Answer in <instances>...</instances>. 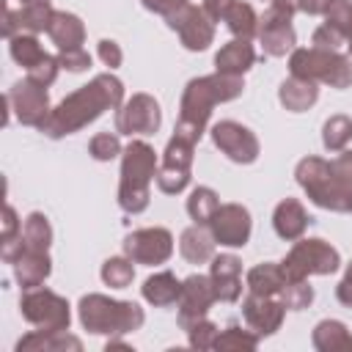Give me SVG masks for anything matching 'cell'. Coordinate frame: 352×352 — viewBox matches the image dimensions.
<instances>
[{
    "instance_id": "cell-25",
    "label": "cell",
    "mask_w": 352,
    "mask_h": 352,
    "mask_svg": "<svg viewBox=\"0 0 352 352\" xmlns=\"http://www.w3.org/2000/svg\"><path fill=\"white\" fill-rule=\"evenodd\" d=\"M319 99V82H311V80H300V77H292L280 82L278 88V102L289 110V113H302L308 107H314Z\"/></svg>"
},
{
    "instance_id": "cell-50",
    "label": "cell",
    "mask_w": 352,
    "mask_h": 352,
    "mask_svg": "<svg viewBox=\"0 0 352 352\" xmlns=\"http://www.w3.org/2000/svg\"><path fill=\"white\" fill-rule=\"evenodd\" d=\"M336 297H338V302H341V305L352 308V264L346 267V272H344L341 283L336 286Z\"/></svg>"
},
{
    "instance_id": "cell-15",
    "label": "cell",
    "mask_w": 352,
    "mask_h": 352,
    "mask_svg": "<svg viewBox=\"0 0 352 352\" xmlns=\"http://www.w3.org/2000/svg\"><path fill=\"white\" fill-rule=\"evenodd\" d=\"M217 302L214 286L209 280V275H190L182 280V294L176 300L179 305V327L187 333L195 322L206 319L209 308Z\"/></svg>"
},
{
    "instance_id": "cell-32",
    "label": "cell",
    "mask_w": 352,
    "mask_h": 352,
    "mask_svg": "<svg viewBox=\"0 0 352 352\" xmlns=\"http://www.w3.org/2000/svg\"><path fill=\"white\" fill-rule=\"evenodd\" d=\"M349 140H352V118L349 116L336 113L322 124V146L330 154H341L349 146Z\"/></svg>"
},
{
    "instance_id": "cell-6",
    "label": "cell",
    "mask_w": 352,
    "mask_h": 352,
    "mask_svg": "<svg viewBox=\"0 0 352 352\" xmlns=\"http://www.w3.org/2000/svg\"><path fill=\"white\" fill-rule=\"evenodd\" d=\"M294 179L316 206L330 212H352V201L336 176L333 162L322 157H302L294 168Z\"/></svg>"
},
{
    "instance_id": "cell-16",
    "label": "cell",
    "mask_w": 352,
    "mask_h": 352,
    "mask_svg": "<svg viewBox=\"0 0 352 352\" xmlns=\"http://www.w3.org/2000/svg\"><path fill=\"white\" fill-rule=\"evenodd\" d=\"M209 231L214 236L217 245L226 248H245L253 231V220L248 206L242 204H220L217 212L209 220Z\"/></svg>"
},
{
    "instance_id": "cell-4",
    "label": "cell",
    "mask_w": 352,
    "mask_h": 352,
    "mask_svg": "<svg viewBox=\"0 0 352 352\" xmlns=\"http://www.w3.org/2000/svg\"><path fill=\"white\" fill-rule=\"evenodd\" d=\"M77 314H80V324L94 336H124V333L140 330L146 322V314L138 302L113 300L96 292L80 297Z\"/></svg>"
},
{
    "instance_id": "cell-2",
    "label": "cell",
    "mask_w": 352,
    "mask_h": 352,
    "mask_svg": "<svg viewBox=\"0 0 352 352\" xmlns=\"http://www.w3.org/2000/svg\"><path fill=\"white\" fill-rule=\"evenodd\" d=\"M242 91H245V80L234 77V74H223V72L190 80L184 94H182L176 132H184L192 140H201V135L206 132V124L212 118L214 104L234 102L236 96H242Z\"/></svg>"
},
{
    "instance_id": "cell-26",
    "label": "cell",
    "mask_w": 352,
    "mask_h": 352,
    "mask_svg": "<svg viewBox=\"0 0 352 352\" xmlns=\"http://www.w3.org/2000/svg\"><path fill=\"white\" fill-rule=\"evenodd\" d=\"M140 292H143V300H146L148 305L165 308V305H173V302L179 300V294H182V280H179L173 272L162 270V272L148 275V278L143 280Z\"/></svg>"
},
{
    "instance_id": "cell-8",
    "label": "cell",
    "mask_w": 352,
    "mask_h": 352,
    "mask_svg": "<svg viewBox=\"0 0 352 352\" xmlns=\"http://www.w3.org/2000/svg\"><path fill=\"white\" fill-rule=\"evenodd\" d=\"M195 143L198 140H192L190 135L173 129V138L168 140V146L162 151V160L157 165V176H154L157 179V187L165 195H179L190 184V179H192V151H195Z\"/></svg>"
},
{
    "instance_id": "cell-11",
    "label": "cell",
    "mask_w": 352,
    "mask_h": 352,
    "mask_svg": "<svg viewBox=\"0 0 352 352\" xmlns=\"http://www.w3.org/2000/svg\"><path fill=\"white\" fill-rule=\"evenodd\" d=\"M162 124L160 102L151 94H132L116 110V132L121 135H154Z\"/></svg>"
},
{
    "instance_id": "cell-38",
    "label": "cell",
    "mask_w": 352,
    "mask_h": 352,
    "mask_svg": "<svg viewBox=\"0 0 352 352\" xmlns=\"http://www.w3.org/2000/svg\"><path fill=\"white\" fill-rule=\"evenodd\" d=\"M256 346H258V336L236 324H228L214 338V349H256Z\"/></svg>"
},
{
    "instance_id": "cell-18",
    "label": "cell",
    "mask_w": 352,
    "mask_h": 352,
    "mask_svg": "<svg viewBox=\"0 0 352 352\" xmlns=\"http://www.w3.org/2000/svg\"><path fill=\"white\" fill-rule=\"evenodd\" d=\"M242 316H245L248 327L261 338V336H272L275 330H280L283 316H286V305L280 302V297L248 294L242 300Z\"/></svg>"
},
{
    "instance_id": "cell-1",
    "label": "cell",
    "mask_w": 352,
    "mask_h": 352,
    "mask_svg": "<svg viewBox=\"0 0 352 352\" xmlns=\"http://www.w3.org/2000/svg\"><path fill=\"white\" fill-rule=\"evenodd\" d=\"M121 104H124V82L110 72L96 74L88 85L72 91L66 99H60L52 107L41 132L52 140L74 135L82 126L94 124L104 110H118Z\"/></svg>"
},
{
    "instance_id": "cell-34",
    "label": "cell",
    "mask_w": 352,
    "mask_h": 352,
    "mask_svg": "<svg viewBox=\"0 0 352 352\" xmlns=\"http://www.w3.org/2000/svg\"><path fill=\"white\" fill-rule=\"evenodd\" d=\"M217 206H220V198L212 187H195L187 198V214L192 223H201V226H209Z\"/></svg>"
},
{
    "instance_id": "cell-31",
    "label": "cell",
    "mask_w": 352,
    "mask_h": 352,
    "mask_svg": "<svg viewBox=\"0 0 352 352\" xmlns=\"http://www.w3.org/2000/svg\"><path fill=\"white\" fill-rule=\"evenodd\" d=\"M223 22H226L228 30L234 33V38H248V41H250L253 36H258V14H256L253 6L245 3V0H234Z\"/></svg>"
},
{
    "instance_id": "cell-24",
    "label": "cell",
    "mask_w": 352,
    "mask_h": 352,
    "mask_svg": "<svg viewBox=\"0 0 352 352\" xmlns=\"http://www.w3.org/2000/svg\"><path fill=\"white\" fill-rule=\"evenodd\" d=\"M214 245H217V242H214L209 226H201V223L187 226V228L182 231V236H179V250H182V256H184L190 264H206V261H212Z\"/></svg>"
},
{
    "instance_id": "cell-39",
    "label": "cell",
    "mask_w": 352,
    "mask_h": 352,
    "mask_svg": "<svg viewBox=\"0 0 352 352\" xmlns=\"http://www.w3.org/2000/svg\"><path fill=\"white\" fill-rule=\"evenodd\" d=\"M324 22L336 28L346 44H352V0H333L324 11Z\"/></svg>"
},
{
    "instance_id": "cell-21",
    "label": "cell",
    "mask_w": 352,
    "mask_h": 352,
    "mask_svg": "<svg viewBox=\"0 0 352 352\" xmlns=\"http://www.w3.org/2000/svg\"><path fill=\"white\" fill-rule=\"evenodd\" d=\"M52 272V258L47 250H33L25 245V253L14 261V278L22 289H36L41 286Z\"/></svg>"
},
{
    "instance_id": "cell-7",
    "label": "cell",
    "mask_w": 352,
    "mask_h": 352,
    "mask_svg": "<svg viewBox=\"0 0 352 352\" xmlns=\"http://www.w3.org/2000/svg\"><path fill=\"white\" fill-rule=\"evenodd\" d=\"M338 267H341V253L319 236H311V239L300 236L286 253V258L280 261L286 280H308L311 275H333Z\"/></svg>"
},
{
    "instance_id": "cell-23",
    "label": "cell",
    "mask_w": 352,
    "mask_h": 352,
    "mask_svg": "<svg viewBox=\"0 0 352 352\" xmlns=\"http://www.w3.org/2000/svg\"><path fill=\"white\" fill-rule=\"evenodd\" d=\"M47 36L58 50H80L85 41V25L77 14L69 11H55L47 28Z\"/></svg>"
},
{
    "instance_id": "cell-10",
    "label": "cell",
    "mask_w": 352,
    "mask_h": 352,
    "mask_svg": "<svg viewBox=\"0 0 352 352\" xmlns=\"http://www.w3.org/2000/svg\"><path fill=\"white\" fill-rule=\"evenodd\" d=\"M209 135H212V143L236 165H250L261 154L258 138L253 135V129H248L239 121H231V118L217 121V124H212Z\"/></svg>"
},
{
    "instance_id": "cell-51",
    "label": "cell",
    "mask_w": 352,
    "mask_h": 352,
    "mask_svg": "<svg viewBox=\"0 0 352 352\" xmlns=\"http://www.w3.org/2000/svg\"><path fill=\"white\" fill-rule=\"evenodd\" d=\"M333 0H297V11H302V14H311V16H324V11H327V6H330Z\"/></svg>"
},
{
    "instance_id": "cell-49",
    "label": "cell",
    "mask_w": 352,
    "mask_h": 352,
    "mask_svg": "<svg viewBox=\"0 0 352 352\" xmlns=\"http://www.w3.org/2000/svg\"><path fill=\"white\" fill-rule=\"evenodd\" d=\"M231 3L234 0H204V11H206V16L212 19V22H223L226 19V14H228V8H231Z\"/></svg>"
},
{
    "instance_id": "cell-20",
    "label": "cell",
    "mask_w": 352,
    "mask_h": 352,
    "mask_svg": "<svg viewBox=\"0 0 352 352\" xmlns=\"http://www.w3.org/2000/svg\"><path fill=\"white\" fill-rule=\"evenodd\" d=\"M308 223L311 217L297 198H283L272 212V228L283 242H297L305 234Z\"/></svg>"
},
{
    "instance_id": "cell-33",
    "label": "cell",
    "mask_w": 352,
    "mask_h": 352,
    "mask_svg": "<svg viewBox=\"0 0 352 352\" xmlns=\"http://www.w3.org/2000/svg\"><path fill=\"white\" fill-rule=\"evenodd\" d=\"M8 52H11V58L28 72V69H33L38 60H44V50H41V44H38V38H36V33H16L14 38H8Z\"/></svg>"
},
{
    "instance_id": "cell-28",
    "label": "cell",
    "mask_w": 352,
    "mask_h": 352,
    "mask_svg": "<svg viewBox=\"0 0 352 352\" xmlns=\"http://www.w3.org/2000/svg\"><path fill=\"white\" fill-rule=\"evenodd\" d=\"M28 349H36V352H60V349H74L80 352L82 349V341L69 336L66 330H58V333H44V330H30L28 336H22L16 341V352H28Z\"/></svg>"
},
{
    "instance_id": "cell-14",
    "label": "cell",
    "mask_w": 352,
    "mask_h": 352,
    "mask_svg": "<svg viewBox=\"0 0 352 352\" xmlns=\"http://www.w3.org/2000/svg\"><path fill=\"white\" fill-rule=\"evenodd\" d=\"M6 96H8L11 110L16 113L19 124H25V126H36V129H41L44 121H47L50 113H52L47 88L38 85V82H33L30 77L14 82V88H11Z\"/></svg>"
},
{
    "instance_id": "cell-41",
    "label": "cell",
    "mask_w": 352,
    "mask_h": 352,
    "mask_svg": "<svg viewBox=\"0 0 352 352\" xmlns=\"http://www.w3.org/2000/svg\"><path fill=\"white\" fill-rule=\"evenodd\" d=\"M217 324L209 322V319H201L195 322L190 330H187V338H190V346L192 349H214V338H217Z\"/></svg>"
},
{
    "instance_id": "cell-46",
    "label": "cell",
    "mask_w": 352,
    "mask_h": 352,
    "mask_svg": "<svg viewBox=\"0 0 352 352\" xmlns=\"http://www.w3.org/2000/svg\"><path fill=\"white\" fill-rule=\"evenodd\" d=\"M96 55H99V60H102L110 72L124 63V52H121L118 41H113V38H102V41L96 44Z\"/></svg>"
},
{
    "instance_id": "cell-3",
    "label": "cell",
    "mask_w": 352,
    "mask_h": 352,
    "mask_svg": "<svg viewBox=\"0 0 352 352\" xmlns=\"http://www.w3.org/2000/svg\"><path fill=\"white\" fill-rule=\"evenodd\" d=\"M157 151L146 140H132L121 151L118 206L126 214H140L151 201V179L157 176Z\"/></svg>"
},
{
    "instance_id": "cell-35",
    "label": "cell",
    "mask_w": 352,
    "mask_h": 352,
    "mask_svg": "<svg viewBox=\"0 0 352 352\" xmlns=\"http://www.w3.org/2000/svg\"><path fill=\"white\" fill-rule=\"evenodd\" d=\"M22 236H25V245L33 248V250H50L52 245V226L47 220V214L41 212H30L22 223Z\"/></svg>"
},
{
    "instance_id": "cell-48",
    "label": "cell",
    "mask_w": 352,
    "mask_h": 352,
    "mask_svg": "<svg viewBox=\"0 0 352 352\" xmlns=\"http://www.w3.org/2000/svg\"><path fill=\"white\" fill-rule=\"evenodd\" d=\"M140 3H143V8L151 11V14H162V16H168V14L179 11L182 6H187L190 0H140Z\"/></svg>"
},
{
    "instance_id": "cell-53",
    "label": "cell",
    "mask_w": 352,
    "mask_h": 352,
    "mask_svg": "<svg viewBox=\"0 0 352 352\" xmlns=\"http://www.w3.org/2000/svg\"><path fill=\"white\" fill-rule=\"evenodd\" d=\"M270 3H272V0H270Z\"/></svg>"
},
{
    "instance_id": "cell-29",
    "label": "cell",
    "mask_w": 352,
    "mask_h": 352,
    "mask_svg": "<svg viewBox=\"0 0 352 352\" xmlns=\"http://www.w3.org/2000/svg\"><path fill=\"white\" fill-rule=\"evenodd\" d=\"M311 341L319 352H338V349H352V333L346 330L344 322L338 319H322L314 333H311Z\"/></svg>"
},
{
    "instance_id": "cell-44",
    "label": "cell",
    "mask_w": 352,
    "mask_h": 352,
    "mask_svg": "<svg viewBox=\"0 0 352 352\" xmlns=\"http://www.w3.org/2000/svg\"><path fill=\"white\" fill-rule=\"evenodd\" d=\"M58 60H60V69L66 72H85L91 66V55L80 47V50H58Z\"/></svg>"
},
{
    "instance_id": "cell-36",
    "label": "cell",
    "mask_w": 352,
    "mask_h": 352,
    "mask_svg": "<svg viewBox=\"0 0 352 352\" xmlns=\"http://www.w3.org/2000/svg\"><path fill=\"white\" fill-rule=\"evenodd\" d=\"M135 261L124 253V256H110L104 264H102V280H104V286H110V289H126L129 283H132V278H135V267H132Z\"/></svg>"
},
{
    "instance_id": "cell-45",
    "label": "cell",
    "mask_w": 352,
    "mask_h": 352,
    "mask_svg": "<svg viewBox=\"0 0 352 352\" xmlns=\"http://www.w3.org/2000/svg\"><path fill=\"white\" fill-rule=\"evenodd\" d=\"M311 44H314V47H322V50H338V47H344L346 41H344V36H341L336 28H330L327 22H322V25L314 30Z\"/></svg>"
},
{
    "instance_id": "cell-37",
    "label": "cell",
    "mask_w": 352,
    "mask_h": 352,
    "mask_svg": "<svg viewBox=\"0 0 352 352\" xmlns=\"http://www.w3.org/2000/svg\"><path fill=\"white\" fill-rule=\"evenodd\" d=\"M278 297L286 305V311H302L314 302V286L308 280H286Z\"/></svg>"
},
{
    "instance_id": "cell-22",
    "label": "cell",
    "mask_w": 352,
    "mask_h": 352,
    "mask_svg": "<svg viewBox=\"0 0 352 352\" xmlns=\"http://www.w3.org/2000/svg\"><path fill=\"white\" fill-rule=\"evenodd\" d=\"M253 63H256V50L248 38H231L214 55V72L234 74V77H242Z\"/></svg>"
},
{
    "instance_id": "cell-17",
    "label": "cell",
    "mask_w": 352,
    "mask_h": 352,
    "mask_svg": "<svg viewBox=\"0 0 352 352\" xmlns=\"http://www.w3.org/2000/svg\"><path fill=\"white\" fill-rule=\"evenodd\" d=\"M258 41L264 47L267 55L272 58H283L286 52L294 50L297 44V36H294V28H292V16L275 11L272 6L258 16Z\"/></svg>"
},
{
    "instance_id": "cell-9",
    "label": "cell",
    "mask_w": 352,
    "mask_h": 352,
    "mask_svg": "<svg viewBox=\"0 0 352 352\" xmlns=\"http://www.w3.org/2000/svg\"><path fill=\"white\" fill-rule=\"evenodd\" d=\"M19 311L25 316V322H30L36 330L44 333H58V330H69L72 324V311L66 297L36 286V289H25L19 297Z\"/></svg>"
},
{
    "instance_id": "cell-52",
    "label": "cell",
    "mask_w": 352,
    "mask_h": 352,
    "mask_svg": "<svg viewBox=\"0 0 352 352\" xmlns=\"http://www.w3.org/2000/svg\"><path fill=\"white\" fill-rule=\"evenodd\" d=\"M349 52H352V44H349ZM349 58H352V55H349Z\"/></svg>"
},
{
    "instance_id": "cell-5",
    "label": "cell",
    "mask_w": 352,
    "mask_h": 352,
    "mask_svg": "<svg viewBox=\"0 0 352 352\" xmlns=\"http://www.w3.org/2000/svg\"><path fill=\"white\" fill-rule=\"evenodd\" d=\"M289 74L344 91L352 85V58L338 50H322L314 44L294 47L289 55Z\"/></svg>"
},
{
    "instance_id": "cell-19",
    "label": "cell",
    "mask_w": 352,
    "mask_h": 352,
    "mask_svg": "<svg viewBox=\"0 0 352 352\" xmlns=\"http://www.w3.org/2000/svg\"><path fill=\"white\" fill-rule=\"evenodd\" d=\"M209 280L220 302H236L242 297V261L234 253L212 256Z\"/></svg>"
},
{
    "instance_id": "cell-43",
    "label": "cell",
    "mask_w": 352,
    "mask_h": 352,
    "mask_svg": "<svg viewBox=\"0 0 352 352\" xmlns=\"http://www.w3.org/2000/svg\"><path fill=\"white\" fill-rule=\"evenodd\" d=\"M330 162H333V170H336V176H338L344 192H346L349 201H352V148H344V151H341L336 160H330Z\"/></svg>"
},
{
    "instance_id": "cell-30",
    "label": "cell",
    "mask_w": 352,
    "mask_h": 352,
    "mask_svg": "<svg viewBox=\"0 0 352 352\" xmlns=\"http://www.w3.org/2000/svg\"><path fill=\"white\" fill-rule=\"evenodd\" d=\"M55 8L50 0H19L16 8V19H19V30L22 33H47L50 19H52Z\"/></svg>"
},
{
    "instance_id": "cell-13",
    "label": "cell",
    "mask_w": 352,
    "mask_h": 352,
    "mask_svg": "<svg viewBox=\"0 0 352 352\" xmlns=\"http://www.w3.org/2000/svg\"><path fill=\"white\" fill-rule=\"evenodd\" d=\"M124 253L135 264H146V267L165 264L173 256V234L162 226L138 228L124 236Z\"/></svg>"
},
{
    "instance_id": "cell-47",
    "label": "cell",
    "mask_w": 352,
    "mask_h": 352,
    "mask_svg": "<svg viewBox=\"0 0 352 352\" xmlns=\"http://www.w3.org/2000/svg\"><path fill=\"white\" fill-rule=\"evenodd\" d=\"M19 234H22V220L16 217L14 206L6 204L3 206V234H0V239H11V236H19Z\"/></svg>"
},
{
    "instance_id": "cell-42",
    "label": "cell",
    "mask_w": 352,
    "mask_h": 352,
    "mask_svg": "<svg viewBox=\"0 0 352 352\" xmlns=\"http://www.w3.org/2000/svg\"><path fill=\"white\" fill-rule=\"evenodd\" d=\"M58 69H60V60H58V55H44V60H38L33 69H28V77L33 80V82H38V85H44V88H50L52 82H55V77H58Z\"/></svg>"
},
{
    "instance_id": "cell-12",
    "label": "cell",
    "mask_w": 352,
    "mask_h": 352,
    "mask_svg": "<svg viewBox=\"0 0 352 352\" xmlns=\"http://www.w3.org/2000/svg\"><path fill=\"white\" fill-rule=\"evenodd\" d=\"M168 28L179 33V41L184 50L190 52H204L212 41H214V22L206 16V11L201 6H182L179 11L165 16Z\"/></svg>"
},
{
    "instance_id": "cell-27",
    "label": "cell",
    "mask_w": 352,
    "mask_h": 352,
    "mask_svg": "<svg viewBox=\"0 0 352 352\" xmlns=\"http://www.w3.org/2000/svg\"><path fill=\"white\" fill-rule=\"evenodd\" d=\"M245 283H248V292H250V294H258V297H278L280 289H283V283H286V275H283V270H280V261H278V264H275V261H261V264H256V267L248 270Z\"/></svg>"
},
{
    "instance_id": "cell-40",
    "label": "cell",
    "mask_w": 352,
    "mask_h": 352,
    "mask_svg": "<svg viewBox=\"0 0 352 352\" xmlns=\"http://www.w3.org/2000/svg\"><path fill=\"white\" fill-rule=\"evenodd\" d=\"M121 151H124V148H121V140H118L116 132H99V135H94L91 143H88V154H91L96 162H110V160H116Z\"/></svg>"
}]
</instances>
